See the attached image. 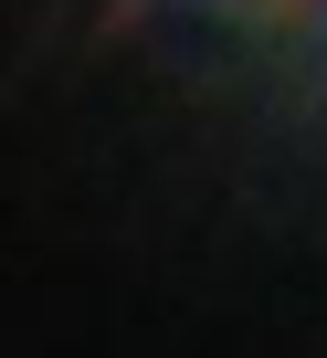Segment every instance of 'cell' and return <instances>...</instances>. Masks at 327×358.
Segmentation results:
<instances>
[{
    "label": "cell",
    "mask_w": 327,
    "mask_h": 358,
    "mask_svg": "<svg viewBox=\"0 0 327 358\" xmlns=\"http://www.w3.org/2000/svg\"><path fill=\"white\" fill-rule=\"evenodd\" d=\"M316 11H327V0H316Z\"/></svg>",
    "instance_id": "6da1fadb"
}]
</instances>
